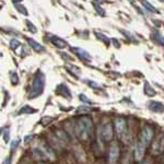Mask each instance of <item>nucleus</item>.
<instances>
[{"label":"nucleus","mask_w":164,"mask_h":164,"mask_svg":"<svg viewBox=\"0 0 164 164\" xmlns=\"http://www.w3.org/2000/svg\"><path fill=\"white\" fill-rule=\"evenodd\" d=\"M35 112H36L35 108L29 106V105H25V106L22 107V108L19 111V114H33V113H35Z\"/></svg>","instance_id":"nucleus-16"},{"label":"nucleus","mask_w":164,"mask_h":164,"mask_svg":"<svg viewBox=\"0 0 164 164\" xmlns=\"http://www.w3.org/2000/svg\"><path fill=\"white\" fill-rule=\"evenodd\" d=\"M33 138H34V135H30V136H26V137H25V139H24V142H25V143H27V142H30L31 140L33 139Z\"/></svg>","instance_id":"nucleus-31"},{"label":"nucleus","mask_w":164,"mask_h":164,"mask_svg":"<svg viewBox=\"0 0 164 164\" xmlns=\"http://www.w3.org/2000/svg\"><path fill=\"white\" fill-rule=\"evenodd\" d=\"M2 164H11V158H8L2 162Z\"/></svg>","instance_id":"nucleus-33"},{"label":"nucleus","mask_w":164,"mask_h":164,"mask_svg":"<svg viewBox=\"0 0 164 164\" xmlns=\"http://www.w3.org/2000/svg\"><path fill=\"white\" fill-rule=\"evenodd\" d=\"M13 2H19V1H22V0H12Z\"/></svg>","instance_id":"nucleus-36"},{"label":"nucleus","mask_w":164,"mask_h":164,"mask_svg":"<svg viewBox=\"0 0 164 164\" xmlns=\"http://www.w3.org/2000/svg\"><path fill=\"white\" fill-rule=\"evenodd\" d=\"M152 138H153L152 127L149 126V125H147V126L142 129L141 136H140V142H141L143 145L148 147V145L151 143V141H152Z\"/></svg>","instance_id":"nucleus-4"},{"label":"nucleus","mask_w":164,"mask_h":164,"mask_svg":"<svg viewBox=\"0 0 164 164\" xmlns=\"http://www.w3.org/2000/svg\"><path fill=\"white\" fill-rule=\"evenodd\" d=\"M20 45H21L20 41L15 39V38H13V39H11V41H10V46H11L12 49H16V48H18Z\"/></svg>","instance_id":"nucleus-22"},{"label":"nucleus","mask_w":164,"mask_h":164,"mask_svg":"<svg viewBox=\"0 0 164 164\" xmlns=\"http://www.w3.org/2000/svg\"><path fill=\"white\" fill-rule=\"evenodd\" d=\"M58 92L60 93L61 95L67 97V99H71V93L69 91V89L67 88V85H65V84H61L60 87L58 88Z\"/></svg>","instance_id":"nucleus-14"},{"label":"nucleus","mask_w":164,"mask_h":164,"mask_svg":"<svg viewBox=\"0 0 164 164\" xmlns=\"http://www.w3.org/2000/svg\"><path fill=\"white\" fill-rule=\"evenodd\" d=\"M152 37L154 38V41H155V42H158L159 44H161V45L164 46V37L160 34V33H159V32H158V31H154V32H153Z\"/></svg>","instance_id":"nucleus-15"},{"label":"nucleus","mask_w":164,"mask_h":164,"mask_svg":"<svg viewBox=\"0 0 164 164\" xmlns=\"http://www.w3.org/2000/svg\"><path fill=\"white\" fill-rule=\"evenodd\" d=\"M71 50H72L73 53L76 54L77 56L80 58V59H82V60H87V61L91 60V58H92L91 55H90L87 50L82 49V48H78V47H72Z\"/></svg>","instance_id":"nucleus-10"},{"label":"nucleus","mask_w":164,"mask_h":164,"mask_svg":"<svg viewBox=\"0 0 164 164\" xmlns=\"http://www.w3.org/2000/svg\"><path fill=\"white\" fill-rule=\"evenodd\" d=\"M0 8H1V7H0Z\"/></svg>","instance_id":"nucleus-40"},{"label":"nucleus","mask_w":164,"mask_h":164,"mask_svg":"<svg viewBox=\"0 0 164 164\" xmlns=\"http://www.w3.org/2000/svg\"><path fill=\"white\" fill-rule=\"evenodd\" d=\"M10 74H11V83L13 84V85H16V84L19 83V77H18L16 72L12 71Z\"/></svg>","instance_id":"nucleus-20"},{"label":"nucleus","mask_w":164,"mask_h":164,"mask_svg":"<svg viewBox=\"0 0 164 164\" xmlns=\"http://www.w3.org/2000/svg\"><path fill=\"white\" fill-rule=\"evenodd\" d=\"M4 142H8L9 141V130H4Z\"/></svg>","instance_id":"nucleus-30"},{"label":"nucleus","mask_w":164,"mask_h":164,"mask_svg":"<svg viewBox=\"0 0 164 164\" xmlns=\"http://www.w3.org/2000/svg\"><path fill=\"white\" fill-rule=\"evenodd\" d=\"M52 43L56 47H58V48H66L67 47V42L64 41V39H61V38L57 37V36H53L52 37Z\"/></svg>","instance_id":"nucleus-13"},{"label":"nucleus","mask_w":164,"mask_h":164,"mask_svg":"<svg viewBox=\"0 0 164 164\" xmlns=\"http://www.w3.org/2000/svg\"><path fill=\"white\" fill-rule=\"evenodd\" d=\"M113 135H114V132H113V127H112V125L110 122L105 124L102 127V130H101V136L103 138V140L106 142L111 141L112 139H113Z\"/></svg>","instance_id":"nucleus-5"},{"label":"nucleus","mask_w":164,"mask_h":164,"mask_svg":"<svg viewBox=\"0 0 164 164\" xmlns=\"http://www.w3.org/2000/svg\"><path fill=\"white\" fill-rule=\"evenodd\" d=\"M145 93L149 96L155 95V91H154V89L151 88L149 83H145Z\"/></svg>","instance_id":"nucleus-17"},{"label":"nucleus","mask_w":164,"mask_h":164,"mask_svg":"<svg viewBox=\"0 0 164 164\" xmlns=\"http://www.w3.org/2000/svg\"><path fill=\"white\" fill-rule=\"evenodd\" d=\"M80 100H82V101H83V102H85V103H91V100H89L87 96L84 95V94H81Z\"/></svg>","instance_id":"nucleus-29"},{"label":"nucleus","mask_w":164,"mask_h":164,"mask_svg":"<svg viewBox=\"0 0 164 164\" xmlns=\"http://www.w3.org/2000/svg\"><path fill=\"white\" fill-rule=\"evenodd\" d=\"M26 25H27V29H29V31H30L31 33H36L37 32V29H36V26H35L33 23L31 22V21H26Z\"/></svg>","instance_id":"nucleus-21"},{"label":"nucleus","mask_w":164,"mask_h":164,"mask_svg":"<svg viewBox=\"0 0 164 164\" xmlns=\"http://www.w3.org/2000/svg\"><path fill=\"white\" fill-rule=\"evenodd\" d=\"M15 9L18 10V11L21 13V14L23 15H27V10H26V8L24 7L23 4H15Z\"/></svg>","instance_id":"nucleus-18"},{"label":"nucleus","mask_w":164,"mask_h":164,"mask_svg":"<svg viewBox=\"0 0 164 164\" xmlns=\"http://www.w3.org/2000/svg\"><path fill=\"white\" fill-rule=\"evenodd\" d=\"M27 43H29V45H30L35 52L41 53V52H44V50H45L44 46H42L41 44H38L37 42H35L34 39H32V38H29V39H27Z\"/></svg>","instance_id":"nucleus-12"},{"label":"nucleus","mask_w":164,"mask_h":164,"mask_svg":"<svg viewBox=\"0 0 164 164\" xmlns=\"http://www.w3.org/2000/svg\"><path fill=\"white\" fill-rule=\"evenodd\" d=\"M19 143H20V139H15V140H13V141L11 142V149H15Z\"/></svg>","instance_id":"nucleus-28"},{"label":"nucleus","mask_w":164,"mask_h":164,"mask_svg":"<svg viewBox=\"0 0 164 164\" xmlns=\"http://www.w3.org/2000/svg\"><path fill=\"white\" fill-rule=\"evenodd\" d=\"M149 108L152 112H155V113H162L164 111V105L161 102L152 101L149 103Z\"/></svg>","instance_id":"nucleus-11"},{"label":"nucleus","mask_w":164,"mask_h":164,"mask_svg":"<svg viewBox=\"0 0 164 164\" xmlns=\"http://www.w3.org/2000/svg\"><path fill=\"white\" fill-rule=\"evenodd\" d=\"M163 151H164V137L161 136L153 143L152 153H154V154H161Z\"/></svg>","instance_id":"nucleus-8"},{"label":"nucleus","mask_w":164,"mask_h":164,"mask_svg":"<svg viewBox=\"0 0 164 164\" xmlns=\"http://www.w3.org/2000/svg\"><path fill=\"white\" fill-rule=\"evenodd\" d=\"M32 152H33V155L35 157V159H38V160H55L54 151L50 149L48 145H44V143L33 148Z\"/></svg>","instance_id":"nucleus-2"},{"label":"nucleus","mask_w":164,"mask_h":164,"mask_svg":"<svg viewBox=\"0 0 164 164\" xmlns=\"http://www.w3.org/2000/svg\"><path fill=\"white\" fill-rule=\"evenodd\" d=\"M160 1H163V2H164V0H160Z\"/></svg>","instance_id":"nucleus-38"},{"label":"nucleus","mask_w":164,"mask_h":164,"mask_svg":"<svg viewBox=\"0 0 164 164\" xmlns=\"http://www.w3.org/2000/svg\"><path fill=\"white\" fill-rule=\"evenodd\" d=\"M93 1L95 2V4H102V2H103L104 0H93Z\"/></svg>","instance_id":"nucleus-35"},{"label":"nucleus","mask_w":164,"mask_h":164,"mask_svg":"<svg viewBox=\"0 0 164 164\" xmlns=\"http://www.w3.org/2000/svg\"><path fill=\"white\" fill-rule=\"evenodd\" d=\"M108 157H110V162H111V163H115L116 161L118 160L119 145L117 142H113V143H112L111 148H110V154H108Z\"/></svg>","instance_id":"nucleus-7"},{"label":"nucleus","mask_w":164,"mask_h":164,"mask_svg":"<svg viewBox=\"0 0 164 164\" xmlns=\"http://www.w3.org/2000/svg\"><path fill=\"white\" fill-rule=\"evenodd\" d=\"M145 145H143L141 142L139 141L136 145V149H135V160L136 161H141L145 157Z\"/></svg>","instance_id":"nucleus-9"},{"label":"nucleus","mask_w":164,"mask_h":164,"mask_svg":"<svg viewBox=\"0 0 164 164\" xmlns=\"http://www.w3.org/2000/svg\"><path fill=\"white\" fill-rule=\"evenodd\" d=\"M94 7H95L96 11L99 12L101 15H105V11H104V9H102V8L100 7V4H94Z\"/></svg>","instance_id":"nucleus-26"},{"label":"nucleus","mask_w":164,"mask_h":164,"mask_svg":"<svg viewBox=\"0 0 164 164\" xmlns=\"http://www.w3.org/2000/svg\"><path fill=\"white\" fill-rule=\"evenodd\" d=\"M87 83H88L90 87H92V88H94V89H100V88H101L99 84L95 83V82H93V81H87Z\"/></svg>","instance_id":"nucleus-27"},{"label":"nucleus","mask_w":164,"mask_h":164,"mask_svg":"<svg viewBox=\"0 0 164 164\" xmlns=\"http://www.w3.org/2000/svg\"><path fill=\"white\" fill-rule=\"evenodd\" d=\"M96 36H97V37H99L100 39H102L103 42H105V43H108V41H110V39H108V38H107L106 36H105V35L101 34V33H96Z\"/></svg>","instance_id":"nucleus-25"},{"label":"nucleus","mask_w":164,"mask_h":164,"mask_svg":"<svg viewBox=\"0 0 164 164\" xmlns=\"http://www.w3.org/2000/svg\"><path fill=\"white\" fill-rule=\"evenodd\" d=\"M142 164H150V163H148V162H147V163H142Z\"/></svg>","instance_id":"nucleus-37"},{"label":"nucleus","mask_w":164,"mask_h":164,"mask_svg":"<svg viewBox=\"0 0 164 164\" xmlns=\"http://www.w3.org/2000/svg\"><path fill=\"white\" fill-rule=\"evenodd\" d=\"M39 164H46V163H39Z\"/></svg>","instance_id":"nucleus-39"},{"label":"nucleus","mask_w":164,"mask_h":164,"mask_svg":"<svg viewBox=\"0 0 164 164\" xmlns=\"http://www.w3.org/2000/svg\"><path fill=\"white\" fill-rule=\"evenodd\" d=\"M142 4H143V7H145V9H148L149 11H151V12H155V11H157V10H155V8L152 7V6H151V4H150L148 1H145V0H143V1H142Z\"/></svg>","instance_id":"nucleus-23"},{"label":"nucleus","mask_w":164,"mask_h":164,"mask_svg":"<svg viewBox=\"0 0 164 164\" xmlns=\"http://www.w3.org/2000/svg\"><path fill=\"white\" fill-rule=\"evenodd\" d=\"M90 112H91V108L88 106H80L77 110V113H78V114H88Z\"/></svg>","instance_id":"nucleus-19"},{"label":"nucleus","mask_w":164,"mask_h":164,"mask_svg":"<svg viewBox=\"0 0 164 164\" xmlns=\"http://www.w3.org/2000/svg\"><path fill=\"white\" fill-rule=\"evenodd\" d=\"M74 134L80 140L87 141L91 138L93 134V122L92 119L88 116H83L81 117L78 122H77L76 127H74Z\"/></svg>","instance_id":"nucleus-1"},{"label":"nucleus","mask_w":164,"mask_h":164,"mask_svg":"<svg viewBox=\"0 0 164 164\" xmlns=\"http://www.w3.org/2000/svg\"><path fill=\"white\" fill-rule=\"evenodd\" d=\"M115 129H116V132H117V135H118L119 137H122L127 130L126 120L124 118H122V117H118V118L115 119Z\"/></svg>","instance_id":"nucleus-6"},{"label":"nucleus","mask_w":164,"mask_h":164,"mask_svg":"<svg viewBox=\"0 0 164 164\" xmlns=\"http://www.w3.org/2000/svg\"><path fill=\"white\" fill-rule=\"evenodd\" d=\"M26 49H27L26 47H23V53L21 54V56H22V57H23V56H25V55H26V54H29V52H27Z\"/></svg>","instance_id":"nucleus-34"},{"label":"nucleus","mask_w":164,"mask_h":164,"mask_svg":"<svg viewBox=\"0 0 164 164\" xmlns=\"http://www.w3.org/2000/svg\"><path fill=\"white\" fill-rule=\"evenodd\" d=\"M112 42H113V44H114L115 47H117V48H118L119 46H120V45H119V43L117 42V39H115V38H114V39H112Z\"/></svg>","instance_id":"nucleus-32"},{"label":"nucleus","mask_w":164,"mask_h":164,"mask_svg":"<svg viewBox=\"0 0 164 164\" xmlns=\"http://www.w3.org/2000/svg\"><path fill=\"white\" fill-rule=\"evenodd\" d=\"M44 87H45V76L43 73H39V74L35 77L34 81L31 85L29 97L34 99L36 96H39L42 94L43 90H44Z\"/></svg>","instance_id":"nucleus-3"},{"label":"nucleus","mask_w":164,"mask_h":164,"mask_svg":"<svg viewBox=\"0 0 164 164\" xmlns=\"http://www.w3.org/2000/svg\"><path fill=\"white\" fill-rule=\"evenodd\" d=\"M122 33L125 35L126 37H128L129 39H131L132 42H136V38H135V36H132V35L130 34V33H128V32H126V31H122Z\"/></svg>","instance_id":"nucleus-24"}]
</instances>
